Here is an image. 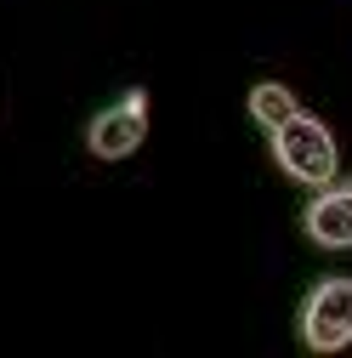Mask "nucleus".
Returning <instances> with one entry per match:
<instances>
[{
  "label": "nucleus",
  "instance_id": "nucleus-1",
  "mask_svg": "<svg viewBox=\"0 0 352 358\" xmlns=\"http://www.w3.org/2000/svg\"><path fill=\"white\" fill-rule=\"evenodd\" d=\"M273 159H279L284 176H295V182H307V188H324L341 171V148L330 137V125L313 120V114H301V108L284 125H273Z\"/></svg>",
  "mask_w": 352,
  "mask_h": 358
},
{
  "label": "nucleus",
  "instance_id": "nucleus-2",
  "mask_svg": "<svg viewBox=\"0 0 352 358\" xmlns=\"http://www.w3.org/2000/svg\"><path fill=\"white\" fill-rule=\"evenodd\" d=\"M301 341L313 352H341L352 347V279H318L301 301Z\"/></svg>",
  "mask_w": 352,
  "mask_h": 358
},
{
  "label": "nucleus",
  "instance_id": "nucleus-3",
  "mask_svg": "<svg viewBox=\"0 0 352 358\" xmlns=\"http://www.w3.org/2000/svg\"><path fill=\"white\" fill-rule=\"evenodd\" d=\"M142 137H148V92H131V97H119L114 108H103L97 120H91V154L97 159H125V154H137L142 148Z\"/></svg>",
  "mask_w": 352,
  "mask_h": 358
},
{
  "label": "nucleus",
  "instance_id": "nucleus-4",
  "mask_svg": "<svg viewBox=\"0 0 352 358\" xmlns=\"http://www.w3.org/2000/svg\"><path fill=\"white\" fill-rule=\"evenodd\" d=\"M301 228L313 245L324 250H352V182H330L307 199V216H301Z\"/></svg>",
  "mask_w": 352,
  "mask_h": 358
},
{
  "label": "nucleus",
  "instance_id": "nucleus-5",
  "mask_svg": "<svg viewBox=\"0 0 352 358\" xmlns=\"http://www.w3.org/2000/svg\"><path fill=\"white\" fill-rule=\"evenodd\" d=\"M301 103H295V92H290V85H279V80H267V85H256V92H250V120L256 125H284L290 114H295Z\"/></svg>",
  "mask_w": 352,
  "mask_h": 358
}]
</instances>
